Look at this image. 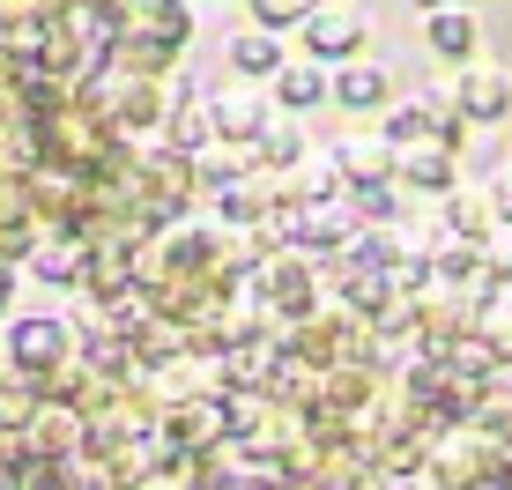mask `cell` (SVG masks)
I'll use <instances>...</instances> for the list:
<instances>
[{"mask_svg":"<svg viewBox=\"0 0 512 490\" xmlns=\"http://www.w3.org/2000/svg\"><path fill=\"white\" fill-rule=\"evenodd\" d=\"M342 238H357L342 208H305V216H290V245H342Z\"/></svg>","mask_w":512,"mask_h":490,"instance_id":"obj_11","label":"cell"},{"mask_svg":"<svg viewBox=\"0 0 512 490\" xmlns=\"http://www.w3.org/2000/svg\"><path fill=\"white\" fill-rule=\"evenodd\" d=\"M334 179H342V171H334V156H327V164H312L305 179H297V194H305L312 208H320V201H334Z\"/></svg>","mask_w":512,"mask_h":490,"instance_id":"obj_18","label":"cell"},{"mask_svg":"<svg viewBox=\"0 0 512 490\" xmlns=\"http://www.w3.org/2000/svg\"><path fill=\"white\" fill-rule=\"evenodd\" d=\"M260 127H268V104L245 97V90L208 104V134H216V142H245V149H253V142H260Z\"/></svg>","mask_w":512,"mask_h":490,"instance_id":"obj_5","label":"cell"},{"mask_svg":"<svg viewBox=\"0 0 512 490\" xmlns=\"http://www.w3.org/2000/svg\"><path fill=\"white\" fill-rule=\"evenodd\" d=\"M394 179L423 186V194H453V149H438V142H401V149H394Z\"/></svg>","mask_w":512,"mask_h":490,"instance_id":"obj_4","label":"cell"},{"mask_svg":"<svg viewBox=\"0 0 512 490\" xmlns=\"http://www.w3.org/2000/svg\"><path fill=\"white\" fill-rule=\"evenodd\" d=\"M253 8V30H268V38H282V30H297L312 15V0H245Z\"/></svg>","mask_w":512,"mask_h":490,"instance_id":"obj_14","label":"cell"},{"mask_svg":"<svg viewBox=\"0 0 512 490\" xmlns=\"http://www.w3.org/2000/svg\"><path fill=\"white\" fill-rule=\"evenodd\" d=\"M483 268L498 275V283H512V231L505 238H490V253H483Z\"/></svg>","mask_w":512,"mask_h":490,"instance_id":"obj_19","label":"cell"},{"mask_svg":"<svg viewBox=\"0 0 512 490\" xmlns=\"http://www.w3.org/2000/svg\"><path fill=\"white\" fill-rule=\"evenodd\" d=\"M30 268H38L45 283H75V275H82V245H67V238L30 245Z\"/></svg>","mask_w":512,"mask_h":490,"instance_id":"obj_13","label":"cell"},{"mask_svg":"<svg viewBox=\"0 0 512 490\" xmlns=\"http://www.w3.org/2000/svg\"><path fill=\"white\" fill-rule=\"evenodd\" d=\"M282 60H290V52H282V38H268V30H238V38H231V67L253 75V82H275Z\"/></svg>","mask_w":512,"mask_h":490,"instance_id":"obj_10","label":"cell"},{"mask_svg":"<svg viewBox=\"0 0 512 490\" xmlns=\"http://www.w3.org/2000/svg\"><path fill=\"white\" fill-rule=\"evenodd\" d=\"M349 201H357V216H372V223H386L394 216V179H372V186H349Z\"/></svg>","mask_w":512,"mask_h":490,"instance_id":"obj_15","label":"cell"},{"mask_svg":"<svg viewBox=\"0 0 512 490\" xmlns=\"http://www.w3.org/2000/svg\"><path fill=\"white\" fill-rule=\"evenodd\" d=\"M453 231H468V245L490 231V208L475 201V194H453Z\"/></svg>","mask_w":512,"mask_h":490,"instance_id":"obj_17","label":"cell"},{"mask_svg":"<svg viewBox=\"0 0 512 490\" xmlns=\"http://www.w3.org/2000/svg\"><path fill=\"white\" fill-rule=\"evenodd\" d=\"M275 104H282V112H312V104H327V67L320 60H282L275 67Z\"/></svg>","mask_w":512,"mask_h":490,"instance_id":"obj_8","label":"cell"},{"mask_svg":"<svg viewBox=\"0 0 512 490\" xmlns=\"http://www.w3.org/2000/svg\"><path fill=\"white\" fill-rule=\"evenodd\" d=\"M8 357L30 364V372H45V364L67 357V327H60V320H23V327L8 335Z\"/></svg>","mask_w":512,"mask_h":490,"instance_id":"obj_9","label":"cell"},{"mask_svg":"<svg viewBox=\"0 0 512 490\" xmlns=\"http://www.w3.org/2000/svg\"><path fill=\"white\" fill-rule=\"evenodd\" d=\"M327 97L342 104V112H379V104L394 97V82H386L379 60H342V67L327 75Z\"/></svg>","mask_w":512,"mask_h":490,"instance_id":"obj_3","label":"cell"},{"mask_svg":"<svg viewBox=\"0 0 512 490\" xmlns=\"http://www.w3.org/2000/svg\"><path fill=\"white\" fill-rule=\"evenodd\" d=\"M253 156H260V164H275V171H290L297 156H305V134H297L290 119H268V127H260V142H253Z\"/></svg>","mask_w":512,"mask_h":490,"instance_id":"obj_12","label":"cell"},{"mask_svg":"<svg viewBox=\"0 0 512 490\" xmlns=\"http://www.w3.org/2000/svg\"><path fill=\"white\" fill-rule=\"evenodd\" d=\"M453 112L490 127V119L512 112V75L505 67H483V60H461V82H453Z\"/></svg>","mask_w":512,"mask_h":490,"instance_id":"obj_2","label":"cell"},{"mask_svg":"<svg viewBox=\"0 0 512 490\" xmlns=\"http://www.w3.org/2000/svg\"><path fill=\"white\" fill-rule=\"evenodd\" d=\"M193 171H201L208 186H231V179H245V156H238V149H208Z\"/></svg>","mask_w":512,"mask_h":490,"instance_id":"obj_16","label":"cell"},{"mask_svg":"<svg viewBox=\"0 0 512 490\" xmlns=\"http://www.w3.org/2000/svg\"><path fill=\"white\" fill-rule=\"evenodd\" d=\"M334 171H349V186L394 179V142H386V134H349V142L334 149Z\"/></svg>","mask_w":512,"mask_h":490,"instance_id":"obj_6","label":"cell"},{"mask_svg":"<svg viewBox=\"0 0 512 490\" xmlns=\"http://www.w3.org/2000/svg\"><path fill=\"white\" fill-rule=\"evenodd\" d=\"M15 305V260H0V312Z\"/></svg>","mask_w":512,"mask_h":490,"instance_id":"obj_20","label":"cell"},{"mask_svg":"<svg viewBox=\"0 0 512 490\" xmlns=\"http://www.w3.org/2000/svg\"><path fill=\"white\" fill-rule=\"evenodd\" d=\"M297 38H305V60L342 67V60H357V52H364L372 23H364V8H349V0H312V15L297 23Z\"/></svg>","mask_w":512,"mask_h":490,"instance_id":"obj_1","label":"cell"},{"mask_svg":"<svg viewBox=\"0 0 512 490\" xmlns=\"http://www.w3.org/2000/svg\"><path fill=\"white\" fill-rule=\"evenodd\" d=\"M0 490H8V476H0Z\"/></svg>","mask_w":512,"mask_h":490,"instance_id":"obj_22","label":"cell"},{"mask_svg":"<svg viewBox=\"0 0 512 490\" xmlns=\"http://www.w3.org/2000/svg\"><path fill=\"white\" fill-rule=\"evenodd\" d=\"M416 8H423V15H431V8H468V0H416Z\"/></svg>","mask_w":512,"mask_h":490,"instance_id":"obj_21","label":"cell"},{"mask_svg":"<svg viewBox=\"0 0 512 490\" xmlns=\"http://www.w3.org/2000/svg\"><path fill=\"white\" fill-rule=\"evenodd\" d=\"M423 38H431L438 60H475L483 30H475V15H468V8H431V15H423Z\"/></svg>","mask_w":512,"mask_h":490,"instance_id":"obj_7","label":"cell"}]
</instances>
